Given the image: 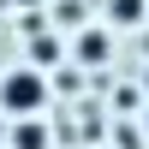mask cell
I'll use <instances>...</instances> for the list:
<instances>
[{
    "mask_svg": "<svg viewBox=\"0 0 149 149\" xmlns=\"http://www.w3.org/2000/svg\"><path fill=\"white\" fill-rule=\"evenodd\" d=\"M42 107H48V78H42V66H18V72L0 78V113L24 119V113H42Z\"/></svg>",
    "mask_w": 149,
    "mask_h": 149,
    "instance_id": "obj_1",
    "label": "cell"
},
{
    "mask_svg": "<svg viewBox=\"0 0 149 149\" xmlns=\"http://www.w3.org/2000/svg\"><path fill=\"white\" fill-rule=\"evenodd\" d=\"M12 149H48V125H42V113H24V119H12Z\"/></svg>",
    "mask_w": 149,
    "mask_h": 149,
    "instance_id": "obj_2",
    "label": "cell"
},
{
    "mask_svg": "<svg viewBox=\"0 0 149 149\" xmlns=\"http://www.w3.org/2000/svg\"><path fill=\"white\" fill-rule=\"evenodd\" d=\"M72 42H78L72 54H78L84 66H102V60H107V30H78Z\"/></svg>",
    "mask_w": 149,
    "mask_h": 149,
    "instance_id": "obj_3",
    "label": "cell"
},
{
    "mask_svg": "<svg viewBox=\"0 0 149 149\" xmlns=\"http://www.w3.org/2000/svg\"><path fill=\"white\" fill-rule=\"evenodd\" d=\"M107 18L113 24H143L149 18V0H107Z\"/></svg>",
    "mask_w": 149,
    "mask_h": 149,
    "instance_id": "obj_4",
    "label": "cell"
},
{
    "mask_svg": "<svg viewBox=\"0 0 149 149\" xmlns=\"http://www.w3.org/2000/svg\"><path fill=\"white\" fill-rule=\"evenodd\" d=\"M60 60V42L54 36H30V66H54Z\"/></svg>",
    "mask_w": 149,
    "mask_h": 149,
    "instance_id": "obj_5",
    "label": "cell"
},
{
    "mask_svg": "<svg viewBox=\"0 0 149 149\" xmlns=\"http://www.w3.org/2000/svg\"><path fill=\"white\" fill-rule=\"evenodd\" d=\"M143 125H149V107H143Z\"/></svg>",
    "mask_w": 149,
    "mask_h": 149,
    "instance_id": "obj_6",
    "label": "cell"
}]
</instances>
